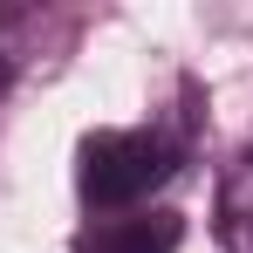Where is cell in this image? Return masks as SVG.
<instances>
[{
    "label": "cell",
    "instance_id": "6da1fadb",
    "mask_svg": "<svg viewBox=\"0 0 253 253\" xmlns=\"http://www.w3.org/2000/svg\"><path fill=\"white\" fill-rule=\"evenodd\" d=\"M185 165V144L171 130H96L83 137V165H76V185H83V206L96 219L110 212H144L151 192H165Z\"/></svg>",
    "mask_w": 253,
    "mask_h": 253
},
{
    "label": "cell",
    "instance_id": "277c9868",
    "mask_svg": "<svg viewBox=\"0 0 253 253\" xmlns=\"http://www.w3.org/2000/svg\"><path fill=\"white\" fill-rule=\"evenodd\" d=\"M7 76H14V48H7V35H0V89H7Z\"/></svg>",
    "mask_w": 253,
    "mask_h": 253
},
{
    "label": "cell",
    "instance_id": "3957f363",
    "mask_svg": "<svg viewBox=\"0 0 253 253\" xmlns=\"http://www.w3.org/2000/svg\"><path fill=\"white\" fill-rule=\"evenodd\" d=\"M219 247L226 253H253V144L226 165V178H219Z\"/></svg>",
    "mask_w": 253,
    "mask_h": 253
},
{
    "label": "cell",
    "instance_id": "7a4b0ae2",
    "mask_svg": "<svg viewBox=\"0 0 253 253\" xmlns=\"http://www.w3.org/2000/svg\"><path fill=\"white\" fill-rule=\"evenodd\" d=\"M185 240V219L178 212H110V219H89L76 233V253H178Z\"/></svg>",
    "mask_w": 253,
    "mask_h": 253
}]
</instances>
